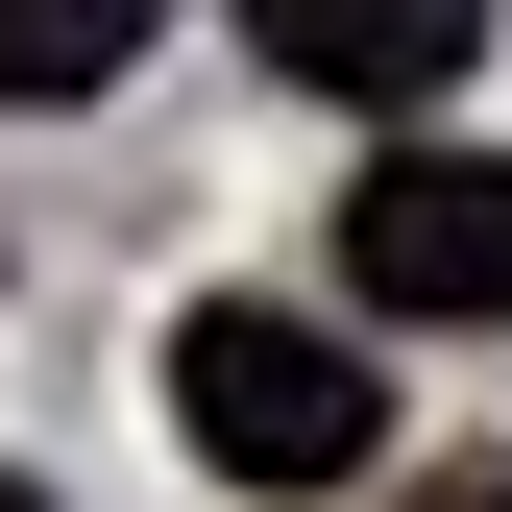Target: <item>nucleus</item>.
<instances>
[{
	"label": "nucleus",
	"instance_id": "obj_4",
	"mask_svg": "<svg viewBox=\"0 0 512 512\" xmlns=\"http://www.w3.org/2000/svg\"><path fill=\"white\" fill-rule=\"evenodd\" d=\"M147 25H171V0H0V98H25V122H49V98H98Z\"/></svg>",
	"mask_w": 512,
	"mask_h": 512
},
{
	"label": "nucleus",
	"instance_id": "obj_2",
	"mask_svg": "<svg viewBox=\"0 0 512 512\" xmlns=\"http://www.w3.org/2000/svg\"><path fill=\"white\" fill-rule=\"evenodd\" d=\"M342 293L366 317H512V147H391L342 196Z\"/></svg>",
	"mask_w": 512,
	"mask_h": 512
},
{
	"label": "nucleus",
	"instance_id": "obj_5",
	"mask_svg": "<svg viewBox=\"0 0 512 512\" xmlns=\"http://www.w3.org/2000/svg\"><path fill=\"white\" fill-rule=\"evenodd\" d=\"M415 512H512V464H439V488H415Z\"/></svg>",
	"mask_w": 512,
	"mask_h": 512
},
{
	"label": "nucleus",
	"instance_id": "obj_3",
	"mask_svg": "<svg viewBox=\"0 0 512 512\" xmlns=\"http://www.w3.org/2000/svg\"><path fill=\"white\" fill-rule=\"evenodd\" d=\"M488 25H512V0H269V74H293V98H366V122H415V98L464 74Z\"/></svg>",
	"mask_w": 512,
	"mask_h": 512
},
{
	"label": "nucleus",
	"instance_id": "obj_1",
	"mask_svg": "<svg viewBox=\"0 0 512 512\" xmlns=\"http://www.w3.org/2000/svg\"><path fill=\"white\" fill-rule=\"evenodd\" d=\"M171 439H196L220 488H366L391 391H366V342H342V317L220 293V317H171Z\"/></svg>",
	"mask_w": 512,
	"mask_h": 512
},
{
	"label": "nucleus",
	"instance_id": "obj_6",
	"mask_svg": "<svg viewBox=\"0 0 512 512\" xmlns=\"http://www.w3.org/2000/svg\"><path fill=\"white\" fill-rule=\"evenodd\" d=\"M0 512H49V488H25V464H0Z\"/></svg>",
	"mask_w": 512,
	"mask_h": 512
}]
</instances>
